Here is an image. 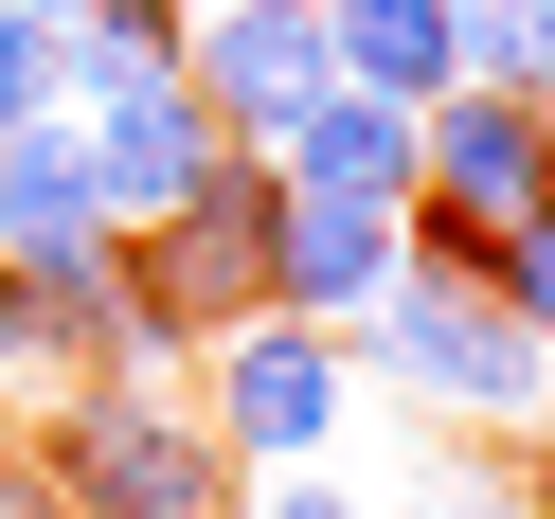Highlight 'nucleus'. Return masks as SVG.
Instances as JSON below:
<instances>
[{"instance_id": "nucleus-1", "label": "nucleus", "mask_w": 555, "mask_h": 519, "mask_svg": "<svg viewBox=\"0 0 555 519\" xmlns=\"http://www.w3.org/2000/svg\"><path fill=\"white\" fill-rule=\"evenodd\" d=\"M340 359H359V394L430 412V430H555V340H519L502 287L466 251H430V233L376 269V304L340 323Z\"/></svg>"}, {"instance_id": "nucleus-2", "label": "nucleus", "mask_w": 555, "mask_h": 519, "mask_svg": "<svg viewBox=\"0 0 555 519\" xmlns=\"http://www.w3.org/2000/svg\"><path fill=\"white\" fill-rule=\"evenodd\" d=\"M37 466L73 519H233V447L197 430V376L180 359H108V376H54L37 394Z\"/></svg>"}, {"instance_id": "nucleus-3", "label": "nucleus", "mask_w": 555, "mask_h": 519, "mask_svg": "<svg viewBox=\"0 0 555 519\" xmlns=\"http://www.w3.org/2000/svg\"><path fill=\"white\" fill-rule=\"evenodd\" d=\"M197 430H216L233 466H340V430H359L340 323H287V304L216 323V340H197Z\"/></svg>"}, {"instance_id": "nucleus-4", "label": "nucleus", "mask_w": 555, "mask_h": 519, "mask_svg": "<svg viewBox=\"0 0 555 519\" xmlns=\"http://www.w3.org/2000/svg\"><path fill=\"white\" fill-rule=\"evenodd\" d=\"M269 197H287L269 161H216L180 216L126 233V287H144V340H162V359H197L216 323H251V304H269Z\"/></svg>"}, {"instance_id": "nucleus-5", "label": "nucleus", "mask_w": 555, "mask_h": 519, "mask_svg": "<svg viewBox=\"0 0 555 519\" xmlns=\"http://www.w3.org/2000/svg\"><path fill=\"white\" fill-rule=\"evenodd\" d=\"M538 197H555L538 90H430V108H412V233H430V251H483V233L538 216Z\"/></svg>"}, {"instance_id": "nucleus-6", "label": "nucleus", "mask_w": 555, "mask_h": 519, "mask_svg": "<svg viewBox=\"0 0 555 519\" xmlns=\"http://www.w3.org/2000/svg\"><path fill=\"white\" fill-rule=\"evenodd\" d=\"M323 73H340V54H323V0H197V18H180V90L216 108L233 161L287 144V108H305Z\"/></svg>"}, {"instance_id": "nucleus-7", "label": "nucleus", "mask_w": 555, "mask_h": 519, "mask_svg": "<svg viewBox=\"0 0 555 519\" xmlns=\"http://www.w3.org/2000/svg\"><path fill=\"white\" fill-rule=\"evenodd\" d=\"M73 126H90V180H108V233L180 216V197L233 161V144H216V108H197L180 73H162V90H108V108H73Z\"/></svg>"}, {"instance_id": "nucleus-8", "label": "nucleus", "mask_w": 555, "mask_h": 519, "mask_svg": "<svg viewBox=\"0 0 555 519\" xmlns=\"http://www.w3.org/2000/svg\"><path fill=\"white\" fill-rule=\"evenodd\" d=\"M395 251H412L395 197H269V304L287 323H359Z\"/></svg>"}, {"instance_id": "nucleus-9", "label": "nucleus", "mask_w": 555, "mask_h": 519, "mask_svg": "<svg viewBox=\"0 0 555 519\" xmlns=\"http://www.w3.org/2000/svg\"><path fill=\"white\" fill-rule=\"evenodd\" d=\"M108 251V180H90V126L37 108V126H0V269H73Z\"/></svg>"}, {"instance_id": "nucleus-10", "label": "nucleus", "mask_w": 555, "mask_h": 519, "mask_svg": "<svg viewBox=\"0 0 555 519\" xmlns=\"http://www.w3.org/2000/svg\"><path fill=\"white\" fill-rule=\"evenodd\" d=\"M269 180H287V197H395V216H412V108H376V90H305V108H287V144H269Z\"/></svg>"}, {"instance_id": "nucleus-11", "label": "nucleus", "mask_w": 555, "mask_h": 519, "mask_svg": "<svg viewBox=\"0 0 555 519\" xmlns=\"http://www.w3.org/2000/svg\"><path fill=\"white\" fill-rule=\"evenodd\" d=\"M323 54H340V90H376V108H430V90H466L448 0H323Z\"/></svg>"}, {"instance_id": "nucleus-12", "label": "nucleus", "mask_w": 555, "mask_h": 519, "mask_svg": "<svg viewBox=\"0 0 555 519\" xmlns=\"http://www.w3.org/2000/svg\"><path fill=\"white\" fill-rule=\"evenodd\" d=\"M180 73V18L162 0H73L54 18V108H108V90H162Z\"/></svg>"}, {"instance_id": "nucleus-13", "label": "nucleus", "mask_w": 555, "mask_h": 519, "mask_svg": "<svg viewBox=\"0 0 555 519\" xmlns=\"http://www.w3.org/2000/svg\"><path fill=\"white\" fill-rule=\"evenodd\" d=\"M448 37H466V90H538L555 73V0H448Z\"/></svg>"}, {"instance_id": "nucleus-14", "label": "nucleus", "mask_w": 555, "mask_h": 519, "mask_svg": "<svg viewBox=\"0 0 555 519\" xmlns=\"http://www.w3.org/2000/svg\"><path fill=\"white\" fill-rule=\"evenodd\" d=\"M466 269L502 287V323H519V340H555V197H538V216H502V233H483Z\"/></svg>"}, {"instance_id": "nucleus-15", "label": "nucleus", "mask_w": 555, "mask_h": 519, "mask_svg": "<svg viewBox=\"0 0 555 519\" xmlns=\"http://www.w3.org/2000/svg\"><path fill=\"white\" fill-rule=\"evenodd\" d=\"M376 519H519V466H466V447H412Z\"/></svg>"}, {"instance_id": "nucleus-16", "label": "nucleus", "mask_w": 555, "mask_h": 519, "mask_svg": "<svg viewBox=\"0 0 555 519\" xmlns=\"http://www.w3.org/2000/svg\"><path fill=\"white\" fill-rule=\"evenodd\" d=\"M233 519H376V502H359L340 466H251V483H233Z\"/></svg>"}, {"instance_id": "nucleus-17", "label": "nucleus", "mask_w": 555, "mask_h": 519, "mask_svg": "<svg viewBox=\"0 0 555 519\" xmlns=\"http://www.w3.org/2000/svg\"><path fill=\"white\" fill-rule=\"evenodd\" d=\"M37 108H54V18L0 0V126H37Z\"/></svg>"}, {"instance_id": "nucleus-18", "label": "nucleus", "mask_w": 555, "mask_h": 519, "mask_svg": "<svg viewBox=\"0 0 555 519\" xmlns=\"http://www.w3.org/2000/svg\"><path fill=\"white\" fill-rule=\"evenodd\" d=\"M0 519H73V502H54V466H37V430H0Z\"/></svg>"}, {"instance_id": "nucleus-19", "label": "nucleus", "mask_w": 555, "mask_h": 519, "mask_svg": "<svg viewBox=\"0 0 555 519\" xmlns=\"http://www.w3.org/2000/svg\"><path fill=\"white\" fill-rule=\"evenodd\" d=\"M18 18H73V0H18Z\"/></svg>"}, {"instance_id": "nucleus-20", "label": "nucleus", "mask_w": 555, "mask_h": 519, "mask_svg": "<svg viewBox=\"0 0 555 519\" xmlns=\"http://www.w3.org/2000/svg\"><path fill=\"white\" fill-rule=\"evenodd\" d=\"M538 126H555V73H538Z\"/></svg>"}, {"instance_id": "nucleus-21", "label": "nucleus", "mask_w": 555, "mask_h": 519, "mask_svg": "<svg viewBox=\"0 0 555 519\" xmlns=\"http://www.w3.org/2000/svg\"><path fill=\"white\" fill-rule=\"evenodd\" d=\"M162 18H197V0H162Z\"/></svg>"}]
</instances>
